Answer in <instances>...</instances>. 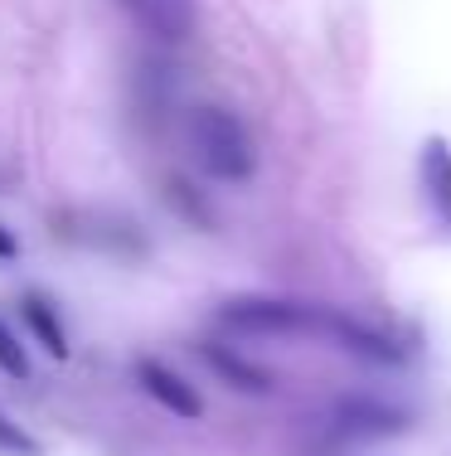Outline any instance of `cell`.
<instances>
[{"instance_id":"7a4b0ae2","label":"cell","mask_w":451,"mask_h":456,"mask_svg":"<svg viewBox=\"0 0 451 456\" xmlns=\"http://www.w3.org/2000/svg\"><path fill=\"white\" fill-rule=\"evenodd\" d=\"M326 316L330 311H310V306H296V301L248 297V301H229L219 311V325L243 335H326Z\"/></svg>"},{"instance_id":"6da1fadb","label":"cell","mask_w":451,"mask_h":456,"mask_svg":"<svg viewBox=\"0 0 451 456\" xmlns=\"http://www.w3.org/2000/svg\"><path fill=\"white\" fill-rule=\"evenodd\" d=\"M189 151L204 166V175L219 184H243L257 166L248 126L223 107H195L189 112Z\"/></svg>"},{"instance_id":"ba28073f","label":"cell","mask_w":451,"mask_h":456,"mask_svg":"<svg viewBox=\"0 0 451 456\" xmlns=\"http://www.w3.org/2000/svg\"><path fill=\"white\" fill-rule=\"evenodd\" d=\"M340 422H350V432H399L403 412H393L383 403H345L340 408Z\"/></svg>"},{"instance_id":"8992f818","label":"cell","mask_w":451,"mask_h":456,"mask_svg":"<svg viewBox=\"0 0 451 456\" xmlns=\"http://www.w3.org/2000/svg\"><path fill=\"white\" fill-rule=\"evenodd\" d=\"M204 364H213V369H219V374L233 384V388H243V394H267V388H272L267 369L248 364L243 354H233L229 345H204Z\"/></svg>"},{"instance_id":"9c48e42d","label":"cell","mask_w":451,"mask_h":456,"mask_svg":"<svg viewBox=\"0 0 451 456\" xmlns=\"http://www.w3.org/2000/svg\"><path fill=\"white\" fill-rule=\"evenodd\" d=\"M0 369H5L10 379H20V384L29 379V354H25V345L15 340V330H10L5 321H0Z\"/></svg>"},{"instance_id":"3957f363","label":"cell","mask_w":451,"mask_h":456,"mask_svg":"<svg viewBox=\"0 0 451 456\" xmlns=\"http://www.w3.org/2000/svg\"><path fill=\"white\" fill-rule=\"evenodd\" d=\"M136 384H141L170 418H180V422H199L204 418V398L195 394V384H185L165 360H150V354L136 360Z\"/></svg>"},{"instance_id":"277c9868","label":"cell","mask_w":451,"mask_h":456,"mask_svg":"<svg viewBox=\"0 0 451 456\" xmlns=\"http://www.w3.org/2000/svg\"><path fill=\"white\" fill-rule=\"evenodd\" d=\"M126 15L146 29V35L180 45V39L195 35V0H122Z\"/></svg>"},{"instance_id":"30bf717a","label":"cell","mask_w":451,"mask_h":456,"mask_svg":"<svg viewBox=\"0 0 451 456\" xmlns=\"http://www.w3.org/2000/svg\"><path fill=\"white\" fill-rule=\"evenodd\" d=\"M0 452H15V456H39V442L25 437L20 428H10L5 418H0Z\"/></svg>"},{"instance_id":"5b68a950","label":"cell","mask_w":451,"mask_h":456,"mask_svg":"<svg viewBox=\"0 0 451 456\" xmlns=\"http://www.w3.org/2000/svg\"><path fill=\"white\" fill-rule=\"evenodd\" d=\"M417 180H423V200L432 209V219L451 233V146L442 136H432L417 156Z\"/></svg>"},{"instance_id":"8fae6325","label":"cell","mask_w":451,"mask_h":456,"mask_svg":"<svg viewBox=\"0 0 451 456\" xmlns=\"http://www.w3.org/2000/svg\"><path fill=\"white\" fill-rule=\"evenodd\" d=\"M15 253H20V243L5 233V228H0V263H5V257H15Z\"/></svg>"},{"instance_id":"52a82bcc","label":"cell","mask_w":451,"mask_h":456,"mask_svg":"<svg viewBox=\"0 0 451 456\" xmlns=\"http://www.w3.org/2000/svg\"><path fill=\"white\" fill-rule=\"evenodd\" d=\"M20 311H25V321H29V330H35V340L44 345L53 360H68V335H63V321L53 316L49 301H44V297H25V301H20Z\"/></svg>"}]
</instances>
